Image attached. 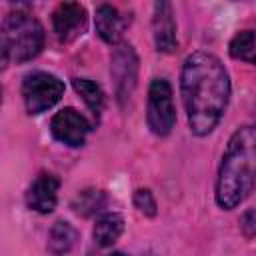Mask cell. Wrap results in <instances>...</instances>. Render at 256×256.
<instances>
[{"mask_svg":"<svg viewBox=\"0 0 256 256\" xmlns=\"http://www.w3.org/2000/svg\"><path fill=\"white\" fill-rule=\"evenodd\" d=\"M180 92L190 130L196 136L210 134L230 98V78L220 58L204 50L192 52L182 66Z\"/></svg>","mask_w":256,"mask_h":256,"instance_id":"1","label":"cell"},{"mask_svg":"<svg viewBox=\"0 0 256 256\" xmlns=\"http://www.w3.org/2000/svg\"><path fill=\"white\" fill-rule=\"evenodd\" d=\"M58 188H60V180L54 174H48V172L38 174L26 192L28 208H32L40 214L52 212L58 202Z\"/></svg>","mask_w":256,"mask_h":256,"instance_id":"10","label":"cell"},{"mask_svg":"<svg viewBox=\"0 0 256 256\" xmlns=\"http://www.w3.org/2000/svg\"><path fill=\"white\" fill-rule=\"evenodd\" d=\"M128 24L126 16H120V12L110 4H100L94 14V26L98 36L108 44H118L122 38V32Z\"/></svg>","mask_w":256,"mask_h":256,"instance_id":"11","label":"cell"},{"mask_svg":"<svg viewBox=\"0 0 256 256\" xmlns=\"http://www.w3.org/2000/svg\"><path fill=\"white\" fill-rule=\"evenodd\" d=\"M64 94V82L48 72L36 70L24 76L22 82V96L26 110L30 114H40L52 108Z\"/></svg>","mask_w":256,"mask_h":256,"instance_id":"4","label":"cell"},{"mask_svg":"<svg viewBox=\"0 0 256 256\" xmlns=\"http://www.w3.org/2000/svg\"><path fill=\"white\" fill-rule=\"evenodd\" d=\"M254 44H256V34L252 30H242L230 40L228 52L232 58H248L250 52L254 50Z\"/></svg>","mask_w":256,"mask_h":256,"instance_id":"16","label":"cell"},{"mask_svg":"<svg viewBox=\"0 0 256 256\" xmlns=\"http://www.w3.org/2000/svg\"><path fill=\"white\" fill-rule=\"evenodd\" d=\"M250 60H252V64H256V54H254V56H252Z\"/></svg>","mask_w":256,"mask_h":256,"instance_id":"20","label":"cell"},{"mask_svg":"<svg viewBox=\"0 0 256 256\" xmlns=\"http://www.w3.org/2000/svg\"><path fill=\"white\" fill-rule=\"evenodd\" d=\"M110 76L120 104L130 100L138 80V56L130 44H118L110 58Z\"/></svg>","mask_w":256,"mask_h":256,"instance_id":"6","label":"cell"},{"mask_svg":"<svg viewBox=\"0 0 256 256\" xmlns=\"http://www.w3.org/2000/svg\"><path fill=\"white\" fill-rule=\"evenodd\" d=\"M256 188V124L238 128L224 150L218 178L216 202L224 210L236 208Z\"/></svg>","mask_w":256,"mask_h":256,"instance_id":"2","label":"cell"},{"mask_svg":"<svg viewBox=\"0 0 256 256\" xmlns=\"http://www.w3.org/2000/svg\"><path fill=\"white\" fill-rule=\"evenodd\" d=\"M104 202H106V196H104L102 190L86 188V190H82L80 194L74 196V200H72L70 206L80 216H92V214H96L104 206Z\"/></svg>","mask_w":256,"mask_h":256,"instance_id":"14","label":"cell"},{"mask_svg":"<svg viewBox=\"0 0 256 256\" xmlns=\"http://www.w3.org/2000/svg\"><path fill=\"white\" fill-rule=\"evenodd\" d=\"M134 206L142 214H146V216H156V200H154V194L148 188L136 190V194H134Z\"/></svg>","mask_w":256,"mask_h":256,"instance_id":"17","label":"cell"},{"mask_svg":"<svg viewBox=\"0 0 256 256\" xmlns=\"http://www.w3.org/2000/svg\"><path fill=\"white\" fill-rule=\"evenodd\" d=\"M240 230L246 238L256 236V208H250L240 216Z\"/></svg>","mask_w":256,"mask_h":256,"instance_id":"18","label":"cell"},{"mask_svg":"<svg viewBox=\"0 0 256 256\" xmlns=\"http://www.w3.org/2000/svg\"><path fill=\"white\" fill-rule=\"evenodd\" d=\"M122 232H124V218H122V214H118V212H106V214H102L96 220L94 230H92V236H94V242L98 246L106 248V246H112L120 238Z\"/></svg>","mask_w":256,"mask_h":256,"instance_id":"12","label":"cell"},{"mask_svg":"<svg viewBox=\"0 0 256 256\" xmlns=\"http://www.w3.org/2000/svg\"><path fill=\"white\" fill-rule=\"evenodd\" d=\"M50 130L56 140H60L66 146H82L86 140V134L90 130L88 120L74 108H62L60 112L54 114L50 122Z\"/></svg>","mask_w":256,"mask_h":256,"instance_id":"7","label":"cell"},{"mask_svg":"<svg viewBox=\"0 0 256 256\" xmlns=\"http://www.w3.org/2000/svg\"><path fill=\"white\" fill-rule=\"evenodd\" d=\"M72 86L82 96V100L86 102V106L94 114H100L102 112V108H104V92H102V88L96 82H92L88 78H74L72 80Z\"/></svg>","mask_w":256,"mask_h":256,"instance_id":"15","label":"cell"},{"mask_svg":"<svg viewBox=\"0 0 256 256\" xmlns=\"http://www.w3.org/2000/svg\"><path fill=\"white\" fill-rule=\"evenodd\" d=\"M54 32L62 42L74 40L86 26V10L78 2H62L52 14Z\"/></svg>","mask_w":256,"mask_h":256,"instance_id":"8","label":"cell"},{"mask_svg":"<svg viewBox=\"0 0 256 256\" xmlns=\"http://www.w3.org/2000/svg\"><path fill=\"white\" fill-rule=\"evenodd\" d=\"M76 240H78L76 228H74L70 222L58 220V222L50 228V234H48V250H50L54 256H64V254H68V252L74 248Z\"/></svg>","mask_w":256,"mask_h":256,"instance_id":"13","label":"cell"},{"mask_svg":"<svg viewBox=\"0 0 256 256\" xmlns=\"http://www.w3.org/2000/svg\"><path fill=\"white\" fill-rule=\"evenodd\" d=\"M152 30H154V44L158 52L172 54L178 48L176 40V22L172 16L170 2H156L154 16H152Z\"/></svg>","mask_w":256,"mask_h":256,"instance_id":"9","label":"cell"},{"mask_svg":"<svg viewBox=\"0 0 256 256\" xmlns=\"http://www.w3.org/2000/svg\"><path fill=\"white\" fill-rule=\"evenodd\" d=\"M108 256H126L124 252H112V254H108Z\"/></svg>","mask_w":256,"mask_h":256,"instance_id":"19","label":"cell"},{"mask_svg":"<svg viewBox=\"0 0 256 256\" xmlns=\"http://www.w3.org/2000/svg\"><path fill=\"white\" fill-rule=\"evenodd\" d=\"M148 128L156 136H166L176 124V108L172 100V86L164 78H154L148 88Z\"/></svg>","mask_w":256,"mask_h":256,"instance_id":"5","label":"cell"},{"mask_svg":"<svg viewBox=\"0 0 256 256\" xmlns=\"http://www.w3.org/2000/svg\"><path fill=\"white\" fill-rule=\"evenodd\" d=\"M2 46V64L8 62H26L32 60L44 46V28L42 24L26 12H12L2 22L0 32Z\"/></svg>","mask_w":256,"mask_h":256,"instance_id":"3","label":"cell"}]
</instances>
